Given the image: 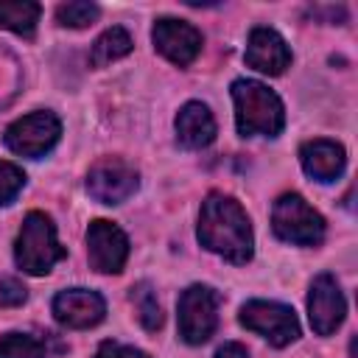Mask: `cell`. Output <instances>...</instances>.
Masks as SVG:
<instances>
[{
	"label": "cell",
	"mask_w": 358,
	"mask_h": 358,
	"mask_svg": "<svg viewBox=\"0 0 358 358\" xmlns=\"http://www.w3.org/2000/svg\"><path fill=\"white\" fill-rule=\"evenodd\" d=\"M344 313H347V302H344V294L336 277L316 274L308 291V319H310L313 333L319 336L336 333V327L344 322Z\"/></svg>",
	"instance_id": "30bf717a"
},
{
	"label": "cell",
	"mask_w": 358,
	"mask_h": 358,
	"mask_svg": "<svg viewBox=\"0 0 358 358\" xmlns=\"http://www.w3.org/2000/svg\"><path fill=\"white\" fill-rule=\"evenodd\" d=\"M39 14H42V8L34 0H0V28L14 31L25 39L34 36Z\"/></svg>",
	"instance_id": "2e32d148"
},
{
	"label": "cell",
	"mask_w": 358,
	"mask_h": 358,
	"mask_svg": "<svg viewBox=\"0 0 358 358\" xmlns=\"http://www.w3.org/2000/svg\"><path fill=\"white\" fill-rule=\"evenodd\" d=\"M87 257L90 266L101 274H120L129 257V238L112 221H92L87 229Z\"/></svg>",
	"instance_id": "9c48e42d"
},
{
	"label": "cell",
	"mask_w": 358,
	"mask_h": 358,
	"mask_svg": "<svg viewBox=\"0 0 358 358\" xmlns=\"http://www.w3.org/2000/svg\"><path fill=\"white\" fill-rule=\"evenodd\" d=\"M140 185L137 168L120 157L98 159L87 173V193L101 204H120L126 201Z\"/></svg>",
	"instance_id": "ba28073f"
},
{
	"label": "cell",
	"mask_w": 358,
	"mask_h": 358,
	"mask_svg": "<svg viewBox=\"0 0 358 358\" xmlns=\"http://www.w3.org/2000/svg\"><path fill=\"white\" fill-rule=\"evenodd\" d=\"M232 101H235V126L241 137L266 134L277 137L285 126V109L274 90L260 81L238 78L232 81Z\"/></svg>",
	"instance_id": "7a4b0ae2"
},
{
	"label": "cell",
	"mask_w": 358,
	"mask_h": 358,
	"mask_svg": "<svg viewBox=\"0 0 358 358\" xmlns=\"http://www.w3.org/2000/svg\"><path fill=\"white\" fill-rule=\"evenodd\" d=\"M241 324L257 336H263L271 347H285L299 338V322L296 313L282 302L268 299H249L241 308Z\"/></svg>",
	"instance_id": "8992f818"
},
{
	"label": "cell",
	"mask_w": 358,
	"mask_h": 358,
	"mask_svg": "<svg viewBox=\"0 0 358 358\" xmlns=\"http://www.w3.org/2000/svg\"><path fill=\"white\" fill-rule=\"evenodd\" d=\"M221 294L210 285H190L179 296V336L185 344H204L218 327Z\"/></svg>",
	"instance_id": "5b68a950"
},
{
	"label": "cell",
	"mask_w": 358,
	"mask_h": 358,
	"mask_svg": "<svg viewBox=\"0 0 358 358\" xmlns=\"http://www.w3.org/2000/svg\"><path fill=\"white\" fill-rule=\"evenodd\" d=\"M101 8L95 3H87V0H70V3H62L56 8V22L64 25V28H87L98 20Z\"/></svg>",
	"instance_id": "ffe728a7"
},
{
	"label": "cell",
	"mask_w": 358,
	"mask_h": 358,
	"mask_svg": "<svg viewBox=\"0 0 358 358\" xmlns=\"http://www.w3.org/2000/svg\"><path fill=\"white\" fill-rule=\"evenodd\" d=\"M131 53V36L126 28L120 25H112L106 28L95 42H92V50H90V64L92 67H103V64H112L123 56Z\"/></svg>",
	"instance_id": "e0dca14e"
},
{
	"label": "cell",
	"mask_w": 358,
	"mask_h": 358,
	"mask_svg": "<svg viewBox=\"0 0 358 358\" xmlns=\"http://www.w3.org/2000/svg\"><path fill=\"white\" fill-rule=\"evenodd\" d=\"M154 48L173 64L187 67L193 64V59L201 53V31L193 28L185 20H173V17H159L154 22L151 31Z\"/></svg>",
	"instance_id": "8fae6325"
},
{
	"label": "cell",
	"mask_w": 358,
	"mask_h": 358,
	"mask_svg": "<svg viewBox=\"0 0 358 358\" xmlns=\"http://www.w3.org/2000/svg\"><path fill=\"white\" fill-rule=\"evenodd\" d=\"M25 296H28V291L20 280H14V277L0 280V305L3 308H17L25 302Z\"/></svg>",
	"instance_id": "7402d4cb"
},
{
	"label": "cell",
	"mask_w": 358,
	"mask_h": 358,
	"mask_svg": "<svg viewBox=\"0 0 358 358\" xmlns=\"http://www.w3.org/2000/svg\"><path fill=\"white\" fill-rule=\"evenodd\" d=\"M95 358H148V352L129 347V344H117V341H103L95 352Z\"/></svg>",
	"instance_id": "603a6c76"
},
{
	"label": "cell",
	"mask_w": 358,
	"mask_h": 358,
	"mask_svg": "<svg viewBox=\"0 0 358 358\" xmlns=\"http://www.w3.org/2000/svg\"><path fill=\"white\" fill-rule=\"evenodd\" d=\"M62 137V123L53 112H31L20 120H14L6 134H3V143L20 154V157H42L48 154Z\"/></svg>",
	"instance_id": "52a82bcc"
},
{
	"label": "cell",
	"mask_w": 358,
	"mask_h": 358,
	"mask_svg": "<svg viewBox=\"0 0 358 358\" xmlns=\"http://www.w3.org/2000/svg\"><path fill=\"white\" fill-rule=\"evenodd\" d=\"M199 243L235 266L246 263L255 252V238L246 210L232 196H224L218 190L207 193L199 213Z\"/></svg>",
	"instance_id": "6da1fadb"
},
{
	"label": "cell",
	"mask_w": 358,
	"mask_h": 358,
	"mask_svg": "<svg viewBox=\"0 0 358 358\" xmlns=\"http://www.w3.org/2000/svg\"><path fill=\"white\" fill-rule=\"evenodd\" d=\"M299 162H302V171L308 176H313L316 182H336L344 173L347 154H344V145L341 143L316 137V140L302 143Z\"/></svg>",
	"instance_id": "5bb4252c"
},
{
	"label": "cell",
	"mask_w": 358,
	"mask_h": 358,
	"mask_svg": "<svg viewBox=\"0 0 358 358\" xmlns=\"http://www.w3.org/2000/svg\"><path fill=\"white\" fill-rule=\"evenodd\" d=\"M129 299L134 305V313L140 319V324L148 330V333H157L162 327V308L157 302V294L151 288V282H137L131 285L129 291Z\"/></svg>",
	"instance_id": "ac0fdd59"
},
{
	"label": "cell",
	"mask_w": 358,
	"mask_h": 358,
	"mask_svg": "<svg viewBox=\"0 0 358 358\" xmlns=\"http://www.w3.org/2000/svg\"><path fill=\"white\" fill-rule=\"evenodd\" d=\"M0 358H48V352L36 336L6 333L0 336Z\"/></svg>",
	"instance_id": "d6986e66"
},
{
	"label": "cell",
	"mask_w": 358,
	"mask_h": 358,
	"mask_svg": "<svg viewBox=\"0 0 358 358\" xmlns=\"http://www.w3.org/2000/svg\"><path fill=\"white\" fill-rule=\"evenodd\" d=\"M246 64L255 67L257 73L280 76L291 64V50L274 28L257 25V28H252V34L246 39Z\"/></svg>",
	"instance_id": "4fadbf2b"
},
{
	"label": "cell",
	"mask_w": 358,
	"mask_h": 358,
	"mask_svg": "<svg viewBox=\"0 0 358 358\" xmlns=\"http://www.w3.org/2000/svg\"><path fill=\"white\" fill-rule=\"evenodd\" d=\"M67 255V249L56 241V227L50 221V215L34 210L25 215L17 243H14V260L25 274L42 277L53 268V263H59Z\"/></svg>",
	"instance_id": "3957f363"
},
{
	"label": "cell",
	"mask_w": 358,
	"mask_h": 358,
	"mask_svg": "<svg viewBox=\"0 0 358 358\" xmlns=\"http://www.w3.org/2000/svg\"><path fill=\"white\" fill-rule=\"evenodd\" d=\"M53 316L59 324L73 330L95 327L106 316V302L98 291L90 288H64L53 296Z\"/></svg>",
	"instance_id": "7c38bea8"
},
{
	"label": "cell",
	"mask_w": 358,
	"mask_h": 358,
	"mask_svg": "<svg viewBox=\"0 0 358 358\" xmlns=\"http://www.w3.org/2000/svg\"><path fill=\"white\" fill-rule=\"evenodd\" d=\"M22 187H25L22 168H17L14 162H3L0 159V204H11Z\"/></svg>",
	"instance_id": "44dd1931"
},
{
	"label": "cell",
	"mask_w": 358,
	"mask_h": 358,
	"mask_svg": "<svg viewBox=\"0 0 358 358\" xmlns=\"http://www.w3.org/2000/svg\"><path fill=\"white\" fill-rule=\"evenodd\" d=\"M176 140L185 148H207L215 140V117L201 101H187L176 115Z\"/></svg>",
	"instance_id": "9a60e30c"
},
{
	"label": "cell",
	"mask_w": 358,
	"mask_h": 358,
	"mask_svg": "<svg viewBox=\"0 0 358 358\" xmlns=\"http://www.w3.org/2000/svg\"><path fill=\"white\" fill-rule=\"evenodd\" d=\"M215 358H249V352H246L243 344H238V341H227V344H221V347L215 350Z\"/></svg>",
	"instance_id": "cb8c5ba5"
},
{
	"label": "cell",
	"mask_w": 358,
	"mask_h": 358,
	"mask_svg": "<svg viewBox=\"0 0 358 358\" xmlns=\"http://www.w3.org/2000/svg\"><path fill=\"white\" fill-rule=\"evenodd\" d=\"M271 229L285 243L316 246L324 238V218L299 193H282L271 207Z\"/></svg>",
	"instance_id": "277c9868"
}]
</instances>
